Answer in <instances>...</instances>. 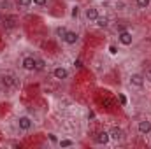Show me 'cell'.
Returning a JSON list of instances; mask_svg holds the SVG:
<instances>
[{
    "instance_id": "cell-1",
    "label": "cell",
    "mask_w": 151,
    "mask_h": 149,
    "mask_svg": "<svg viewBox=\"0 0 151 149\" xmlns=\"http://www.w3.org/2000/svg\"><path fill=\"white\" fill-rule=\"evenodd\" d=\"M32 126H34V119L30 116H19L18 117V130L28 132V130H32Z\"/></svg>"
},
{
    "instance_id": "cell-2",
    "label": "cell",
    "mask_w": 151,
    "mask_h": 149,
    "mask_svg": "<svg viewBox=\"0 0 151 149\" xmlns=\"http://www.w3.org/2000/svg\"><path fill=\"white\" fill-rule=\"evenodd\" d=\"M118 42H119L121 46H132V42H134V35H132V32H128V30H121V32L118 34Z\"/></svg>"
},
{
    "instance_id": "cell-3",
    "label": "cell",
    "mask_w": 151,
    "mask_h": 149,
    "mask_svg": "<svg viewBox=\"0 0 151 149\" xmlns=\"http://www.w3.org/2000/svg\"><path fill=\"white\" fill-rule=\"evenodd\" d=\"M21 67H23L25 70H28V72H34V70L37 69V58H34V56H25V58L21 60Z\"/></svg>"
},
{
    "instance_id": "cell-4",
    "label": "cell",
    "mask_w": 151,
    "mask_h": 149,
    "mask_svg": "<svg viewBox=\"0 0 151 149\" xmlns=\"http://www.w3.org/2000/svg\"><path fill=\"white\" fill-rule=\"evenodd\" d=\"M62 40H63L67 46H74V44H77V40H79V34L74 32V30H67Z\"/></svg>"
},
{
    "instance_id": "cell-5",
    "label": "cell",
    "mask_w": 151,
    "mask_h": 149,
    "mask_svg": "<svg viewBox=\"0 0 151 149\" xmlns=\"http://www.w3.org/2000/svg\"><path fill=\"white\" fill-rule=\"evenodd\" d=\"M137 132L141 135H150L151 133V121L150 119H141L137 123Z\"/></svg>"
},
{
    "instance_id": "cell-6",
    "label": "cell",
    "mask_w": 151,
    "mask_h": 149,
    "mask_svg": "<svg viewBox=\"0 0 151 149\" xmlns=\"http://www.w3.org/2000/svg\"><path fill=\"white\" fill-rule=\"evenodd\" d=\"M53 77L58 81H65V79H69V70L65 67H56V69H53Z\"/></svg>"
},
{
    "instance_id": "cell-7",
    "label": "cell",
    "mask_w": 151,
    "mask_h": 149,
    "mask_svg": "<svg viewBox=\"0 0 151 149\" xmlns=\"http://www.w3.org/2000/svg\"><path fill=\"white\" fill-rule=\"evenodd\" d=\"M130 84L134 88H142L144 86V75L142 74H130Z\"/></svg>"
},
{
    "instance_id": "cell-8",
    "label": "cell",
    "mask_w": 151,
    "mask_h": 149,
    "mask_svg": "<svg viewBox=\"0 0 151 149\" xmlns=\"http://www.w3.org/2000/svg\"><path fill=\"white\" fill-rule=\"evenodd\" d=\"M99 16H100V14H99V9H97V7H86V9H84V18H86L88 21H97Z\"/></svg>"
},
{
    "instance_id": "cell-9",
    "label": "cell",
    "mask_w": 151,
    "mask_h": 149,
    "mask_svg": "<svg viewBox=\"0 0 151 149\" xmlns=\"http://www.w3.org/2000/svg\"><path fill=\"white\" fill-rule=\"evenodd\" d=\"M109 137H111V140H114V142L123 140V130H121V128H118V126H114L113 130L109 132Z\"/></svg>"
},
{
    "instance_id": "cell-10",
    "label": "cell",
    "mask_w": 151,
    "mask_h": 149,
    "mask_svg": "<svg viewBox=\"0 0 151 149\" xmlns=\"http://www.w3.org/2000/svg\"><path fill=\"white\" fill-rule=\"evenodd\" d=\"M109 140H111L109 132H100V133H97V135H95V142H97V144H100V146H102V144H107Z\"/></svg>"
},
{
    "instance_id": "cell-11",
    "label": "cell",
    "mask_w": 151,
    "mask_h": 149,
    "mask_svg": "<svg viewBox=\"0 0 151 149\" xmlns=\"http://www.w3.org/2000/svg\"><path fill=\"white\" fill-rule=\"evenodd\" d=\"M95 23H97L99 28H107V27H109V18H106V16H99Z\"/></svg>"
},
{
    "instance_id": "cell-12",
    "label": "cell",
    "mask_w": 151,
    "mask_h": 149,
    "mask_svg": "<svg viewBox=\"0 0 151 149\" xmlns=\"http://www.w3.org/2000/svg\"><path fill=\"white\" fill-rule=\"evenodd\" d=\"M2 84H4V86H7V88H11V86H14V84H16V81H14V77H12V75H4V77H2Z\"/></svg>"
},
{
    "instance_id": "cell-13",
    "label": "cell",
    "mask_w": 151,
    "mask_h": 149,
    "mask_svg": "<svg viewBox=\"0 0 151 149\" xmlns=\"http://www.w3.org/2000/svg\"><path fill=\"white\" fill-rule=\"evenodd\" d=\"M16 4H18V7H21V9H28L34 2H32V0H16Z\"/></svg>"
},
{
    "instance_id": "cell-14",
    "label": "cell",
    "mask_w": 151,
    "mask_h": 149,
    "mask_svg": "<svg viewBox=\"0 0 151 149\" xmlns=\"http://www.w3.org/2000/svg\"><path fill=\"white\" fill-rule=\"evenodd\" d=\"M151 4V0H135V5L139 7V9H148Z\"/></svg>"
},
{
    "instance_id": "cell-15",
    "label": "cell",
    "mask_w": 151,
    "mask_h": 149,
    "mask_svg": "<svg viewBox=\"0 0 151 149\" xmlns=\"http://www.w3.org/2000/svg\"><path fill=\"white\" fill-rule=\"evenodd\" d=\"M65 32H67V28H63V27H58V28H56V35H58L60 39H63Z\"/></svg>"
},
{
    "instance_id": "cell-16",
    "label": "cell",
    "mask_w": 151,
    "mask_h": 149,
    "mask_svg": "<svg viewBox=\"0 0 151 149\" xmlns=\"http://www.w3.org/2000/svg\"><path fill=\"white\" fill-rule=\"evenodd\" d=\"M60 146H62V148H69V146H72V140L63 139V140H60Z\"/></svg>"
},
{
    "instance_id": "cell-17",
    "label": "cell",
    "mask_w": 151,
    "mask_h": 149,
    "mask_svg": "<svg viewBox=\"0 0 151 149\" xmlns=\"http://www.w3.org/2000/svg\"><path fill=\"white\" fill-rule=\"evenodd\" d=\"M35 5H40V7H44V5H47V0H32Z\"/></svg>"
},
{
    "instance_id": "cell-18",
    "label": "cell",
    "mask_w": 151,
    "mask_h": 149,
    "mask_svg": "<svg viewBox=\"0 0 151 149\" xmlns=\"http://www.w3.org/2000/svg\"><path fill=\"white\" fill-rule=\"evenodd\" d=\"M77 14H79V7L74 5V7H72V18H77Z\"/></svg>"
},
{
    "instance_id": "cell-19",
    "label": "cell",
    "mask_w": 151,
    "mask_h": 149,
    "mask_svg": "<svg viewBox=\"0 0 151 149\" xmlns=\"http://www.w3.org/2000/svg\"><path fill=\"white\" fill-rule=\"evenodd\" d=\"M42 69H44V62L42 60H37V69L35 70H42Z\"/></svg>"
},
{
    "instance_id": "cell-20",
    "label": "cell",
    "mask_w": 151,
    "mask_h": 149,
    "mask_svg": "<svg viewBox=\"0 0 151 149\" xmlns=\"http://www.w3.org/2000/svg\"><path fill=\"white\" fill-rule=\"evenodd\" d=\"M148 77H150V81H151V69H150V72H148Z\"/></svg>"
}]
</instances>
